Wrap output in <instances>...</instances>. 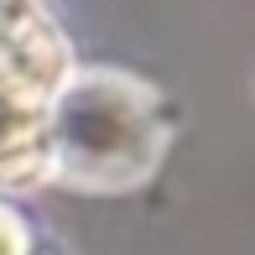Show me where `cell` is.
Listing matches in <instances>:
<instances>
[{
  "instance_id": "1",
  "label": "cell",
  "mask_w": 255,
  "mask_h": 255,
  "mask_svg": "<svg viewBox=\"0 0 255 255\" xmlns=\"http://www.w3.org/2000/svg\"><path fill=\"white\" fill-rule=\"evenodd\" d=\"M172 141L167 99L141 78L68 73L47 110V182L78 193H125L156 172Z\"/></svg>"
},
{
  "instance_id": "2",
  "label": "cell",
  "mask_w": 255,
  "mask_h": 255,
  "mask_svg": "<svg viewBox=\"0 0 255 255\" xmlns=\"http://www.w3.org/2000/svg\"><path fill=\"white\" fill-rule=\"evenodd\" d=\"M68 73L57 21L37 0H0V188L47 182V110Z\"/></svg>"
}]
</instances>
